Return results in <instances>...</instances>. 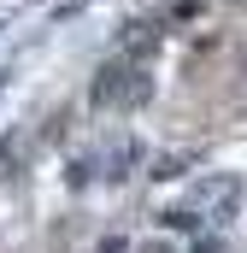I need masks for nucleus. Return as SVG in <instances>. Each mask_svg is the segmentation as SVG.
<instances>
[{
    "label": "nucleus",
    "mask_w": 247,
    "mask_h": 253,
    "mask_svg": "<svg viewBox=\"0 0 247 253\" xmlns=\"http://www.w3.org/2000/svg\"><path fill=\"white\" fill-rule=\"evenodd\" d=\"M183 165H188V153H171V159L153 165V177H183Z\"/></svg>",
    "instance_id": "39448f33"
},
{
    "label": "nucleus",
    "mask_w": 247,
    "mask_h": 253,
    "mask_svg": "<svg viewBox=\"0 0 247 253\" xmlns=\"http://www.w3.org/2000/svg\"><path fill=\"white\" fill-rule=\"evenodd\" d=\"M135 159H141V147H129V141H118L112 153H100V177H106V183H118L124 171L135 165Z\"/></svg>",
    "instance_id": "20e7f679"
},
{
    "label": "nucleus",
    "mask_w": 247,
    "mask_h": 253,
    "mask_svg": "<svg viewBox=\"0 0 247 253\" xmlns=\"http://www.w3.org/2000/svg\"><path fill=\"white\" fill-rule=\"evenodd\" d=\"M118 53H129V59H147V53H159V24L153 18H129L118 36Z\"/></svg>",
    "instance_id": "7ed1b4c3"
},
{
    "label": "nucleus",
    "mask_w": 247,
    "mask_h": 253,
    "mask_svg": "<svg viewBox=\"0 0 247 253\" xmlns=\"http://www.w3.org/2000/svg\"><path fill=\"white\" fill-rule=\"evenodd\" d=\"M147 94H153V65L147 59L112 53V59L100 65V77H94V106H106V112H129Z\"/></svg>",
    "instance_id": "f257e3e1"
},
{
    "label": "nucleus",
    "mask_w": 247,
    "mask_h": 253,
    "mask_svg": "<svg viewBox=\"0 0 247 253\" xmlns=\"http://www.w3.org/2000/svg\"><path fill=\"white\" fill-rule=\"evenodd\" d=\"M141 253H177V248H165V242H147V248H141Z\"/></svg>",
    "instance_id": "423d86ee"
},
{
    "label": "nucleus",
    "mask_w": 247,
    "mask_h": 253,
    "mask_svg": "<svg viewBox=\"0 0 247 253\" xmlns=\"http://www.w3.org/2000/svg\"><path fill=\"white\" fill-rule=\"evenodd\" d=\"M100 253H124V242H118V236H112V242H106V248H100Z\"/></svg>",
    "instance_id": "0eeeda50"
},
{
    "label": "nucleus",
    "mask_w": 247,
    "mask_h": 253,
    "mask_svg": "<svg viewBox=\"0 0 247 253\" xmlns=\"http://www.w3.org/2000/svg\"><path fill=\"white\" fill-rule=\"evenodd\" d=\"M236 194H242L236 177H200L194 194H188V212H194L200 224H224V218L236 212Z\"/></svg>",
    "instance_id": "f03ea898"
}]
</instances>
